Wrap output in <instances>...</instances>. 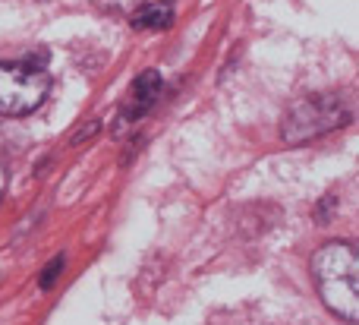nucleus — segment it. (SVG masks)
<instances>
[{
	"label": "nucleus",
	"mask_w": 359,
	"mask_h": 325,
	"mask_svg": "<svg viewBox=\"0 0 359 325\" xmlns=\"http://www.w3.org/2000/svg\"><path fill=\"white\" fill-rule=\"evenodd\" d=\"M356 246L344 244V240H331V244L318 246L312 253V278L322 294L325 307L334 316L347 319L350 325L359 316V297H356Z\"/></svg>",
	"instance_id": "nucleus-1"
},
{
	"label": "nucleus",
	"mask_w": 359,
	"mask_h": 325,
	"mask_svg": "<svg viewBox=\"0 0 359 325\" xmlns=\"http://www.w3.org/2000/svg\"><path fill=\"white\" fill-rule=\"evenodd\" d=\"M170 22H174V4H164V0L145 4L142 10L133 13V29L142 32H164L170 29Z\"/></svg>",
	"instance_id": "nucleus-5"
},
{
	"label": "nucleus",
	"mask_w": 359,
	"mask_h": 325,
	"mask_svg": "<svg viewBox=\"0 0 359 325\" xmlns=\"http://www.w3.org/2000/svg\"><path fill=\"white\" fill-rule=\"evenodd\" d=\"M4 190H6V171H4V164H0V196H4Z\"/></svg>",
	"instance_id": "nucleus-7"
},
{
	"label": "nucleus",
	"mask_w": 359,
	"mask_h": 325,
	"mask_svg": "<svg viewBox=\"0 0 359 325\" xmlns=\"http://www.w3.org/2000/svg\"><path fill=\"white\" fill-rule=\"evenodd\" d=\"M161 92H164L161 73H158V69H145V73L136 76V82L130 86V95H126V101H123V114H120V117H123L126 124L145 117V114L155 107V101L161 98Z\"/></svg>",
	"instance_id": "nucleus-4"
},
{
	"label": "nucleus",
	"mask_w": 359,
	"mask_h": 325,
	"mask_svg": "<svg viewBox=\"0 0 359 325\" xmlns=\"http://www.w3.org/2000/svg\"><path fill=\"white\" fill-rule=\"evenodd\" d=\"M48 76L29 63H0V117H25L48 98Z\"/></svg>",
	"instance_id": "nucleus-3"
},
{
	"label": "nucleus",
	"mask_w": 359,
	"mask_h": 325,
	"mask_svg": "<svg viewBox=\"0 0 359 325\" xmlns=\"http://www.w3.org/2000/svg\"><path fill=\"white\" fill-rule=\"evenodd\" d=\"M347 120H350V107L337 92L306 95L297 105L287 107L284 120H280V136L290 145H303L325 136V133L341 130Z\"/></svg>",
	"instance_id": "nucleus-2"
},
{
	"label": "nucleus",
	"mask_w": 359,
	"mask_h": 325,
	"mask_svg": "<svg viewBox=\"0 0 359 325\" xmlns=\"http://www.w3.org/2000/svg\"><path fill=\"white\" fill-rule=\"evenodd\" d=\"M63 263H67V259H63V256H54V259H50V263H48V269H44V275L38 278V284H41V291H50V288H54V281H57V278H60V272H63Z\"/></svg>",
	"instance_id": "nucleus-6"
}]
</instances>
